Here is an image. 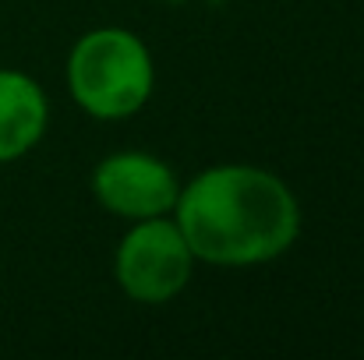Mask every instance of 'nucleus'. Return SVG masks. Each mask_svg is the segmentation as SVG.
I'll return each instance as SVG.
<instances>
[{"label":"nucleus","instance_id":"20e7f679","mask_svg":"<svg viewBox=\"0 0 364 360\" xmlns=\"http://www.w3.org/2000/svg\"><path fill=\"white\" fill-rule=\"evenodd\" d=\"M92 195L114 216L152 219V216L173 212L181 180L163 159H156L149 152H117L96 166Z\"/></svg>","mask_w":364,"mask_h":360},{"label":"nucleus","instance_id":"f257e3e1","mask_svg":"<svg viewBox=\"0 0 364 360\" xmlns=\"http://www.w3.org/2000/svg\"><path fill=\"white\" fill-rule=\"evenodd\" d=\"M173 223L191 254L213 265H262L301 234L294 191L258 166H213L181 187Z\"/></svg>","mask_w":364,"mask_h":360},{"label":"nucleus","instance_id":"7ed1b4c3","mask_svg":"<svg viewBox=\"0 0 364 360\" xmlns=\"http://www.w3.org/2000/svg\"><path fill=\"white\" fill-rule=\"evenodd\" d=\"M191 247L173 219H138L117 247V283L138 304H166L191 279Z\"/></svg>","mask_w":364,"mask_h":360},{"label":"nucleus","instance_id":"f03ea898","mask_svg":"<svg viewBox=\"0 0 364 360\" xmlns=\"http://www.w3.org/2000/svg\"><path fill=\"white\" fill-rule=\"evenodd\" d=\"M152 53L127 28H96L68 57V89L89 117L121 120L138 114L152 96Z\"/></svg>","mask_w":364,"mask_h":360},{"label":"nucleus","instance_id":"39448f33","mask_svg":"<svg viewBox=\"0 0 364 360\" xmlns=\"http://www.w3.org/2000/svg\"><path fill=\"white\" fill-rule=\"evenodd\" d=\"M46 92L21 71H0V163H11L46 134Z\"/></svg>","mask_w":364,"mask_h":360}]
</instances>
